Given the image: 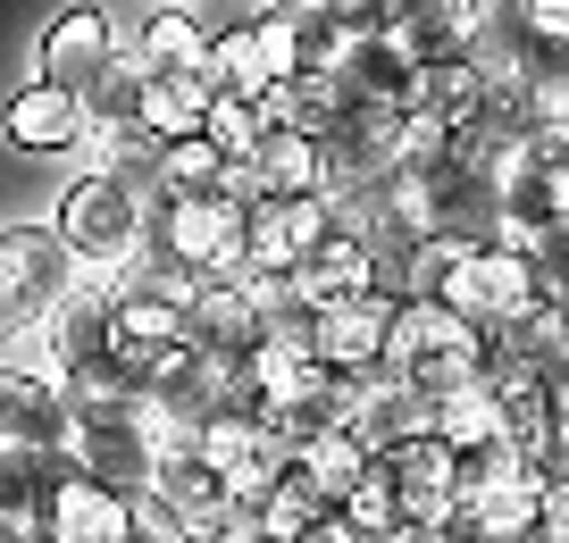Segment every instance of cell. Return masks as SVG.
Masks as SVG:
<instances>
[{
  "label": "cell",
  "mask_w": 569,
  "mask_h": 543,
  "mask_svg": "<svg viewBox=\"0 0 569 543\" xmlns=\"http://www.w3.org/2000/svg\"><path fill=\"white\" fill-rule=\"evenodd\" d=\"M227 175L243 184L251 201H284V193H319V134L268 118V134L251 142L243 159H227Z\"/></svg>",
  "instance_id": "2e32d148"
},
{
  "label": "cell",
  "mask_w": 569,
  "mask_h": 543,
  "mask_svg": "<svg viewBox=\"0 0 569 543\" xmlns=\"http://www.w3.org/2000/svg\"><path fill=\"white\" fill-rule=\"evenodd\" d=\"M201 276H184V268H168V260H126V268H109L101 276V343L118 351L126 369H151V360H168V351L184 343V293H193Z\"/></svg>",
  "instance_id": "3957f363"
},
{
  "label": "cell",
  "mask_w": 569,
  "mask_h": 543,
  "mask_svg": "<svg viewBox=\"0 0 569 543\" xmlns=\"http://www.w3.org/2000/svg\"><path fill=\"white\" fill-rule=\"evenodd\" d=\"M327 234V193H284V201H251L243 227V268L234 276L260 284V301H293V268L319 251Z\"/></svg>",
  "instance_id": "5b68a950"
},
{
  "label": "cell",
  "mask_w": 569,
  "mask_h": 543,
  "mask_svg": "<svg viewBox=\"0 0 569 543\" xmlns=\"http://www.w3.org/2000/svg\"><path fill=\"white\" fill-rule=\"evenodd\" d=\"M511 18H569V0H502Z\"/></svg>",
  "instance_id": "d590c367"
},
{
  "label": "cell",
  "mask_w": 569,
  "mask_h": 543,
  "mask_svg": "<svg viewBox=\"0 0 569 543\" xmlns=\"http://www.w3.org/2000/svg\"><path fill=\"white\" fill-rule=\"evenodd\" d=\"M201 134L218 142L227 159H243L251 142L268 134V92H243V84H218L210 92V109H201Z\"/></svg>",
  "instance_id": "4316f807"
},
{
  "label": "cell",
  "mask_w": 569,
  "mask_h": 543,
  "mask_svg": "<svg viewBox=\"0 0 569 543\" xmlns=\"http://www.w3.org/2000/svg\"><path fill=\"white\" fill-rule=\"evenodd\" d=\"M536 485H545V460H519V469H502V476H486V485L452 493L445 543H511V535H536Z\"/></svg>",
  "instance_id": "30bf717a"
},
{
  "label": "cell",
  "mask_w": 569,
  "mask_h": 543,
  "mask_svg": "<svg viewBox=\"0 0 569 543\" xmlns=\"http://www.w3.org/2000/svg\"><path fill=\"white\" fill-rule=\"evenodd\" d=\"M511 84L536 109H569V18H519L511 26Z\"/></svg>",
  "instance_id": "e0dca14e"
},
{
  "label": "cell",
  "mask_w": 569,
  "mask_h": 543,
  "mask_svg": "<svg viewBox=\"0 0 569 543\" xmlns=\"http://www.w3.org/2000/svg\"><path fill=\"white\" fill-rule=\"evenodd\" d=\"M177 9H193V0H177Z\"/></svg>",
  "instance_id": "74e56055"
},
{
  "label": "cell",
  "mask_w": 569,
  "mask_h": 543,
  "mask_svg": "<svg viewBox=\"0 0 569 543\" xmlns=\"http://www.w3.org/2000/svg\"><path fill=\"white\" fill-rule=\"evenodd\" d=\"M327 502H336V493L319 485V469H310V460L284 443L277 469H268V485H260V535H268V543H302V526L319 519Z\"/></svg>",
  "instance_id": "ffe728a7"
},
{
  "label": "cell",
  "mask_w": 569,
  "mask_h": 543,
  "mask_svg": "<svg viewBox=\"0 0 569 543\" xmlns=\"http://www.w3.org/2000/svg\"><path fill=\"white\" fill-rule=\"evenodd\" d=\"M260 318H268V301H260L251 276H201L193 293H184V343L234 369V360L260 343Z\"/></svg>",
  "instance_id": "8fae6325"
},
{
  "label": "cell",
  "mask_w": 569,
  "mask_h": 543,
  "mask_svg": "<svg viewBox=\"0 0 569 543\" xmlns=\"http://www.w3.org/2000/svg\"><path fill=\"white\" fill-rule=\"evenodd\" d=\"M126 59H134V68H210V76H218L210 26H193V9H177V0H160V18L126 42Z\"/></svg>",
  "instance_id": "d4e9b609"
},
{
  "label": "cell",
  "mask_w": 569,
  "mask_h": 543,
  "mask_svg": "<svg viewBox=\"0 0 569 543\" xmlns=\"http://www.w3.org/2000/svg\"><path fill=\"white\" fill-rule=\"evenodd\" d=\"M0 443H68V385L42 351H0Z\"/></svg>",
  "instance_id": "9c48e42d"
},
{
  "label": "cell",
  "mask_w": 569,
  "mask_h": 543,
  "mask_svg": "<svg viewBox=\"0 0 569 543\" xmlns=\"http://www.w3.org/2000/svg\"><path fill=\"white\" fill-rule=\"evenodd\" d=\"M343 519H352V535H369V543H410V526H402V510H393V493H386L377 469L343 493Z\"/></svg>",
  "instance_id": "f546056e"
},
{
  "label": "cell",
  "mask_w": 569,
  "mask_h": 543,
  "mask_svg": "<svg viewBox=\"0 0 569 543\" xmlns=\"http://www.w3.org/2000/svg\"><path fill=\"white\" fill-rule=\"evenodd\" d=\"M427 426L461 452V443H495L502 435V402H495V385L486 376H469V385H452V393H436L427 402Z\"/></svg>",
  "instance_id": "484cf974"
},
{
  "label": "cell",
  "mask_w": 569,
  "mask_h": 543,
  "mask_svg": "<svg viewBox=\"0 0 569 543\" xmlns=\"http://www.w3.org/2000/svg\"><path fill=\"white\" fill-rule=\"evenodd\" d=\"M68 452H76V469H92L101 485H118V493H142L151 476H160V426L151 419H84V426H68Z\"/></svg>",
  "instance_id": "9a60e30c"
},
{
  "label": "cell",
  "mask_w": 569,
  "mask_h": 543,
  "mask_svg": "<svg viewBox=\"0 0 569 543\" xmlns=\"http://www.w3.org/2000/svg\"><path fill=\"white\" fill-rule=\"evenodd\" d=\"M528 260H536V284H545L552 301H569V227L536 234V243H528Z\"/></svg>",
  "instance_id": "1f68e13d"
},
{
  "label": "cell",
  "mask_w": 569,
  "mask_h": 543,
  "mask_svg": "<svg viewBox=\"0 0 569 543\" xmlns=\"http://www.w3.org/2000/svg\"><path fill=\"white\" fill-rule=\"evenodd\" d=\"M0 134H9V151H26V159H68V151H84V142H92V101L34 76V84L9 101Z\"/></svg>",
  "instance_id": "5bb4252c"
},
{
  "label": "cell",
  "mask_w": 569,
  "mask_h": 543,
  "mask_svg": "<svg viewBox=\"0 0 569 543\" xmlns=\"http://www.w3.org/2000/svg\"><path fill=\"white\" fill-rule=\"evenodd\" d=\"M34 535H51V543H126V535H134V493L101 485V476L76 469V452H68V469H59Z\"/></svg>",
  "instance_id": "ba28073f"
},
{
  "label": "cell",
  "mask_w": 569,
  "mask_h": 543,
  "mask_svg": "<svg viewBox=\"0 0 569 543\" xmlns=\"http://www.w3.org/2000/svg\"><path fill=\"white\" fill-rule=\"evenodd\" d=\"M336 76H343L352 92H369V101H386V109H410V101H419V68H410V51L393 42V26L352 34V42H343V59H336Z\"/></svg>",
  "instance_id": "d6986e66"
},
{
  "label": "cell",
  "mask_w": 569,
  "mask_h": 543,
  "mask_svg": "<svg viewBox=\"0 0 569 543\" xmlns=\"http://www.w3.org/2000/svg\"><path fill=\"white\" fill-rule=\"evenodd\" d=\"M360 284H377V243L343 227H327L319 251L293 268V301H336V293H360Z\"/></svg>",
  "instance_id": "7402d4cb"
},
{
  "label": "cell",
  "mask_w": 569,
  "mask_h": 543,
  "mask_svg": "<svg viewBox=\"0 0 569 543\" xmlns=\"http://www.w3.org/2000/svg\"><path fill=\"white\" fill-rule=\"evenodd\" d=\"M377 476H386V493H393L410 535H445V519H452V443L436 435V426H410L402 443H386V452H377Z\"/></svg>",
  "instance_id": "52a82bcc"
},
{
  "label": "cell",
  "mask_w": 569,
  "mask_h": 543,
  "mask_svg": "<svg viewBox=\"0 0 569 543\" xmlns=\"http://www.w3.org/2000/svg\"><path fill=\"white\" fill-rule=\"evenodd\" d=\"M486 360H495L486 326H478V318H461L452 301H436V293H402V301H393L386 360H377V369H393L410 393H427V402H436V393L486 376Z\"/></svg>",
  "instance_id": "7a4b0ae2"
},
{
  "label": "cell",
  "mask_w": 569,
  "mask_h": 543,
  "mask_svg": "<svg viewBox=\"0 0 569 543\" xmlns=\"http://www.w3.org/2000/svg\"><path fill=\"white\" fill-rule=\"evenodd\" d=\"M319 9H336L343 34H369V26H386V0H319Z\"/></svg>",
  "instance_id": "836d02e7"
},
{
  "label": "cell",
  "mask_w": 569,
  "mask_h": 543,
  "mask_svg": "<svg viewBox=\"0 0 569 543\" xmlns=\"http://www.w3.org/2000/svg\"><path fill=\"white\" fill-rule=\"evenodd\" d=\"M243 227H251V193L234 175L193 184V193L160 184V193H151V234H142V251L184 268V276H234V268H243Z\"/></svg>",
  "instance_id": "6da1fadb"
},
{
  "label": "cell",
  "mask_w": 569,
  "mask_h": 543,
  "mask_svg": "<svg viewBox=\"0 0 569 543\" xmlns=\"http://www.w3.org/2000/svg\"><path fill=\"white\" fill-rule=\"evenodd\" d=\"M134 535H151V543H193V519H184L160 485H142V493H134Z\"/></svg>",
  "instance_id": "4dcf8cb0"
},
{
  "label": "cell",
  "mask_w": 569,
  "mask_h": 543,
  "mask_svg": "<svg viewBox=\"0 0 569 543\" xmlns=\"http://www.w3.org/2000/svg\"><path fill=\"white\" fill-rule=\"evenodd\" d=\"M284 9H319V0H284Z\"/></svg>",
  "instance_id": "8d00e7d4"
},
{
  "label": "cell",
  "mask_w": 569,
  "mask_h": 543,
  "mask_svg": "<svg viewBox=\"0 0 569 543\" xmlns=\"http://www.w3.org/2000/svg\"><path fill=\"white\" fill-rule=\"evenodd\" d=\"M427 9H478V0H386V26L393 18H427Z\"/></svg>",
  "instance_id": "e575fe53"
},
{
  "label": "cell",
  "mask_w": 569,
  "mask_h": 543,
  "mask_svg": "<svg viewBox=\"0 0 569 543\" xmlns=\"http://www.w3.org/2000/svg\"><path fill=\"white\" fill-rule=\"evenodd\" d=\"M218 76L210 68H142V109H134V134L142 142H168V134H193L201 109H210Z\"/></svg>",
  "instance_id": "ac0fdd59"
},
{
  "label": "cell",
  "mask_w": 569,
  "mask_h": 543,
  "mask_svg": "<svg viewBox=\"0 0 569 543\" xmlns=\"http://www.w3.org/2000/svg\"><path fill=\"white\" fill-rule=\"evenodd\" d=\"M536 535L569 543V469H545V485H536Z\"/></svg>",
  "instance_id": "d6a6232c"
},
{
  "label": "cell",
  "mask_w": 569,
  "mask_h": 543,
  "mask_svg": "<svg viewBox=\"0 0 569 543\" xmlns=\"http://www.w3.org/2000/svg\"><path fill=\"white\" fill-rule=\"evenodd\" d=\"M84 293V268L59 243V227H0V351L34 343L59 301Z\"/></svg>",
  "instance_id": "277c9868"
},
{
  "label": "cell",
  "mask_w": 569,
  "mask_h": 543,
  "mask_svg": "<svg viewBox=\"0 0 569 543\" xmlns=\"http://www.w3.org/2000/svg\"><path fill=\"white\" fill-rule=\"evenodd\" d=\"M302 460L319 469V485L336 493V502H343V493H352L360 476L377 469V452H369V443L352 435V426H327V435H310V443H302Z\"/></svg>",
  "instance_id": "f1b7e54d"
},
{
  "label": "cell",
  "mask_w": 569,
  "mask_h": 543,
  "mask_svg": "<svg viewBox=\"0 0 569 543\" xmlns=\"http://www.w3.org/2000/svg\"><path fill=\"white\" fill-rule=\"evenodd\" d=\"M151 168H160V184H177V193H193V184H218L227 175V151H218L210 134H168V142H151Z\"/></svg>",
  "instance_id": "83f0119b"
},
{
  "label": "cell",
  "mask_w": 569,
  "mask_h": 543,
  "mask_svg": "<svg viewBox=\"0 0 569 543\" xmlns=\"http://www.w3.org/2000/svg\"><path fill=\"white\" fill-rule=\"evenodd\" d=\"M59 469H68V443H0V519L18 526V535H34Z\"/></svg>",
  "instance_id": "44dd1931"
},
{
  "label": "cell",
  "mask_w": 569,
  "mask_h": 543,
  "mask_svg": "<svg viewBox=\"0 0 569 543\" xmlns=\"http://www.w3.org/2000/svg\"><path fill=\"white\" fill-rule=\"evenodd\" d=\"M34 59H42V84H68V92L92 101V84L126 59V42H118V26H109L101 9H59V18L42 26Z\"/></svg>",
  "instance_id": "4fadbf2b"
},
{
  "label": "cell",
  "mask_w": 569,
  "mask_h": 543,
  "mask_svg": "<svg viewBox=\"0 0 569 543\" xmlns=\"http://www.w3.org/2000/svg\"><path fill=\"white\" fill-rule=\"evenodd\" d=\"M151 485H160L168 502H177L184 519H193V543L210 535L218 502H227V469H218V460H201L193 443H168V452H160V476H151Z\"/></svg>",
  "instance_id": "cb8c5ba5"
},
{
  "label": "cell",
  "mask_w": 569,
  "mask_h": 543,
  "mask_svg": "<svg viewBox=\"0 0 569 543\" xmlns=\"http://www.w3.org/2000/svg\"><path fill=\"white\" fill-rule=\"evenodd\" d=\"M343 426H352L369 452H386V443H402L410 426H427V393H410L393 369H369V376H360V402H352V419H343Z\"/></svg>",
  "instance_id": "603a6c76"
},
{
  "label": "cell",
  "mask_w": 569,
  "mask_h": 543,
  "mask_svg": "<svg viewBox=\"0 0 569 543\" xmlns=\"http://www.w3.org/2000/svg\"><path fill=\"white\" fill-rule=\"evenodd\" d=\"M393 301H402V293H386V284H360V293L310 301V343H319L327 369H377V360H386Z\"/></svg>",
  "instance_id": "7c38bea8"
},
{
  "label": "cell",
  "mask_w": 569,
  "mask_h": 543,
  "mask_svg": "<svg viewBox=\"0 0 569 543\" xmlns=\"http://www.w3.org/2000/svg\"><path fill=\"white\" fill-rule=\"evenodd\" d=\"M227 385H234V369L210 360V351H193V343H177L168 360H151V369H142V410H151L160 443H193L201 419L227 402Z\"/></svg>",
  "instance_id": "8992f818"
}]
</instances>
